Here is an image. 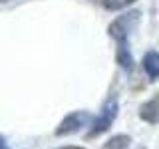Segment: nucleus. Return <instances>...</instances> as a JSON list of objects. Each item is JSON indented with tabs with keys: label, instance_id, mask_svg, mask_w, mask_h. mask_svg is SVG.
<instances>
[{
	"label": "nucleus",
	"instance_id": "f257e3e1",
	"mask_svg": "<svg viewBox=\"0 0 159 149\" xmlns=\"http://www.w3.org/2000/svg\"><path fill=\"white\" fill-rule=\"evenodd\" d=\"M139 16H141V14H139L137 10H131V12L123 14L121 18L113 20V22L109 24V30H107L109 36L116 38L117 42H119V40H127V38H129V34H131L133 30L137 28V24H139Z\"/></svg>",
	"mask_w": 159,
	"mask_h": 149
},
{
	"label": "nucleus",
	"instance_id": "f03ea898",
	"mask_svg": "<svg viewBox=\"0 0 159 149\" xmlns=\"http://www.w3.org/2000/svg\"><path fill=\"white\" fill-rule=\"evenodd\" d=\"M116 115H117V102L111 97V99H107V102H106V106H103L102 113H99V117L93 121V125H92V129L86 133V137H88V139H89V137H98L99 133L107 131V129L111 127V123H113V119H116Z\"/></svg>",
	"mask_w": 159,
	"mask_h": 149
},
{
	"label": "nucleus",
	"instance_id": "7ed1b4c3",
	"mask_svg": "<svg viewBox=\"0 0 159 149\" xmlns=\"http://www.w3.org/2000/svg\"><path fill=\"white\" fill-rule=\"evenodd\" d=\"M89 115L88 111H74V113H68L66 117L62 119V123L56 127V135H70V133H76L80 127H84L86 123H89Z\"/></svg>",
	"mask_w": 159,
	"mask_h": 149
},
{
	"label": "nucleus",
	"instance_id": "20e7f679",
	"mask_svg": "<svg viewBox=\"0 0 159 149\" xmlns=\"http://www.w3.org/2000/svg\"><path fill=\"white\" fill-rule=\"evenodd\" d=\"M139 115L147 123H159V93L139 107Z\"/></svg>",
	"mask_w": 159,
	"mask_h": 149
},
{
	"label": "nucleus",
	"instance_id": "39448f33",
	"mask_svg": "<svg viewBox=\"0 0 159 149\" xmlns=\"http://www.w3.org/2000/svg\"><path fill=\"white\" fill-rule=\"evenodd\" d=\"M141 66L149 79H159V52H155V50L147 52L141 60Z\"/></svg>",
	"mask_w": 159,
	"mask_h": 149
},
{
	"label": "nucleus",
	"instance_id": "423d86ee",
	"mask_svg": "<svg viewBox=\"0 0 159 149\" xmlns=\"http://www.w3.org/2000/svg\"><path fill=\"white\" fill-rule=\"evenodd\" d=\"M117 62L121 68H125L127 72L133 68V58L129 52V42L127 40H119V48H117Z\"/></svg>",
	"mask_w": 159,
	"mask_h": 149
},
{
	"label": "nucleus",
	"instance_id": "0eeeda50",
	"mask_svg": "<svg viewBox=\"0 0 159 149\" xmlns=\"http://www.w3.org/2000/svg\"><path fill=\"white\" fill-rule=\"evenodd\" d=\"M129 143H131V137L123 133V135H113L102 149H127Z\"/></svg>",
	"mask_w": 159,
	"mask_h": 149
},
{
	"label": "nucleus",
	"instance_id": "6e6552de",
	"mask_svg": "<svg viewBox=\"0 0 159 149\" xmlns=\"http://www.w3.org/2000/svg\"><path fill=\"white\" fill-rule=\"evenodd\" d=\"M133 2H135V0H103L106 8H109V10H121V8H125Z\"/></svg>",
	"mask_w": 159,
	"mask_h": 149
},
{
	"label": "nucleus",
	"instance_id": "1a4fd4ad",
	"mask_svg": "<svg viewBox=\"0 0 159 149\" xmlns=\"http://www.w3.org/2000/svg\"><path fill=\"white\" fill-rule=\"evenodd\" d=\"M0 149H10V147L6 145V139H4L2 135H0Z\"/></svg>",
	"mask_w": 159,
	"mask_h": 149
},
{
	"label": "nucleus",
	"instance_id": "9d476101",
	"mask_svg": "<svg viewBox=\"0 0 159 149\" xmlns=\"http://www.w3.org/2000/svg\"><path fill=\"white\" fill-rule=\"evenodd\" d=\"M8 2H12V0H0V4H8Z\"/></svg>",
	"mask_w": 159,
	"mask_h": 149
},
{
	"label": "nucleus",
	"instance_id": "9b49d317",
	"mask_svg": "<svg viewBox=\"0 0 159 149\" xmlns=\"http://www.w3.org/2000/svg\"><path fill=\"white\" fill-rule=\"evenodd\" d=\"M62 149H84V147H62Z\"/></svg>",
	"mask_w": 159,
	"mask_h": 149
}]
</instances>
